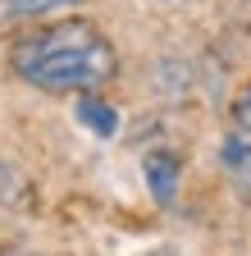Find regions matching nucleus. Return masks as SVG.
<instances>
[{
	"mask_svg": "<svg viewBox=\"0 0 251 256\" xmlns=\"http://www.w3.org/2000/svg\"><path fill=\"white\" fill-rule=\"evenodd\" d=\"M9 69L27 87L50 92V96H87L114 82L119 74V50L91 18H55L37 23L23 37L9 42Z\"/></svg>",
	"mask_w": 251,
	"mask_h": 256,
	"instance_id": "obj_1",
	"label": "nucleus"
},
{
	"mask_svg": "<svg viewBox=\"0 0 251 256\" xmlns=\"http://www.w3.org/2000/svg\"><path fill=\"white\" fill-rule=\"evenodd\" d=\"M142 174H146V188L160 206H174L178 197V178H183V156L169 151V146H155L142 156Z\"/></svg>",
	"mask_w": 251,
	"mask_h": 256,
	"instance_id": "obj_2",
	"label": "nucleus"
},
{
	"mask_svg": "<svg viewBox=\"0 0 251 256\" xmlns=\"http://www.w3.org/2000/svg\"><path fill=\"white\" fill-rule=\"evenodd\" d=\"M219 170H224L229 188L238 192V202L251 206V138L247 133L224 138V146H219Z\"/></svg>",
	"mask_w": 251,
	"mask_h": 256,
	"instance_id": "obj_3",
	"label": "nucleus"
},
{
	"mask_svg": "<svg viewBox=\"0 0 251 256\" xmlns=\"http://www.w3.org/2000/svg\"><path fill=\"white\" fill-rule=\"evenodd\" d=\"M87 0H0V23H32L46 14H69L82 10Z\"/></svg>",
	"mask_w": 251,
	"mask_h": 256,
	"instance_id": "obj_4",
	"label": "nucleus"
},
{
	"mask_svg": "<svg viewBox=\"0 0 251 256\" xmlns=\"http://www.w3.org/2000/svg\"><path fill=\"white\" fill-rule=\"evenodd\" d=\"M78 119H82L96 138H114V133H119V114H114V106H105L96 92L78 96Z\"/></svg>",
	"mask_w": 251,
	"mask_h": 256,
	"instance_id": "obj_5",
	"label": "nucleus"
},
{
	"mask_svg": "<svg viewBox=\"0 0 251 256\" xmlns=\"http://www.w3.org/2000/svg\"><path fill=\"white\" fill-rule=\"evenodd\" d=\"M233 128L251 138V87H242L238 101H233Z\"/></svg>",
	"mask_w": 251,
	"mask_h": 256,
	"instance_id": "obj_6",
	"label": "nucleus"
}]
</instances>
